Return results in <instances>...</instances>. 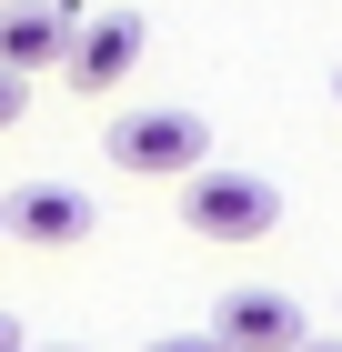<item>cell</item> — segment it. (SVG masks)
I'll list each match as a JSON object with an SVG mask.
<instances>
[{"label":"cell","instance_id":"9","mask_svg":"<svg viewBox=\"0 0 342 352\" xmlns=\"http://www.w3.org/2000/svg\"><path fill=\"white\" fill-rule=\"evenodd\" d=\"M0 352H30V342H21V322H10V312H0Z\"/></svg>","mask_w":342,"mask_h":352},{"label":"cell","instance_id":"11","mask_svg":"<svg viewBox=\"0 0 342 352\" xmlns=\"http://www.w3.org/2000/svg\"><path fill=\"white\" fill-rule=\"evenodd\" d=\"M41 352H81V342H41Z\"/></svg>","mask_w":342,"mask_h":352},{"label":"cell","instance_id":"5","mask_svg":"<svg viewBox=\"0 0 342 352\" xmlns=\"http://www.w3.org/2000/svg\"><path fill=\"white\" fill-rule=\"evenodd\" d=\"M71 30H81V0H0V71H10V81L61 71Z\"/></svg>","mask_w":342,"mask_h":352},{"label":"cell","instance_id":"7","mask_svg":"<svg viewBox=\"0 0 342 352\" xmlns=\"http://www.w3.org/2000/svg\"><path fill=\"white\" fill-rule=\"evenodd\" d=\"M21 111H30V81H10V71H0V131H21Z\"/></svg>","mask_w":342,"mask_h":352},{"label":"cell","instance_id":"10","mask_svg":"<svg viewBox=\"0 0 342 352\" xmlns=\"http://www.w3.org/2000/svg\"><path fill=\"white\" fill-rule=\"evenodd\" d=\"M302 352H342V332H312V342H302Z\"/></svg>","mask_w":342,"mask_h":352},{"label":"cell","instance_id":"1","mask_svg":"<svg viewBox=\"0 0 342 352\" xmlns=\"http://www.w3.org/2000/svg\"><path fill=\"white\" fill-rule=\"evenodd\" d=\"M101 151L131 171V182H191V171L211 162V121L202 111H121L101 131Z\"/></svg>","mask_w":342,"mask_h":352},{"label":"cell","instance_id":"6","mask_svg":"<svg viewBox=\"0 0 342 352\" xmlns=\"http://www.w3.org/2000/svg\"><path fill=\"white\" fill-rule=\"evenodd\" d=\"M0 232L61 252V242H81V232H101V212H91V191H71V182H21L10 201H0Z\"/></svg>","mask_w":342,"mask_h":352},{"label":"cell","instance_id":"12","mask_svg":"<svg viewBox=\"0 0 342 352\" xmlns=\"http://www.w3.org/2000/svg\"><path fill=\"white\" fill-rule=\"evenodd\" d=\"M332 101H342V71H332Z\"/></svg>","mask_w":342,"mask_h":352},{"label":"cell","instance_id":"3","mask_svg":"<svg viewBox=\"0 0 342 352\" xmlns=\"http://www.w3.org/2000/svg\"><path fill=\"white\" fill-rule=\"evenodd\" d=\"M141 51H151V21L141 10H101V21L71 30V51H61V81L81 91V101H101V91H121L141 71Z\"/></svg>","mask_w":342,"mask_h":352},{"label":"cell","instance_id":"4","mask_svg":"<svg viewBox=\"0 0 342 352\" xmlns=\"http://www.w3.org/2000/svg\"><path fill=\"white\" fill-rule=\"evenodd\" d=\"M211 342H222V352H302L312 322H302L292 292H222V302H211Z\"/></svg>","mask_w":342,"mask_h":352},{"label":"cell","instance_id":"8","mask_svg":"<svg viewBox=\"0 0 342 352\" xmlns=\"http://www.w3.org/2000/svg\"><path fill=\"white\" fill-rule=\"evenodd\" d=\"M141 352H222L211 332H161V342H141Z\"/></svg>","mask_w":342,"mask_h":352},{"label":"cell","instance_id":"2","mask_svg":"<svg viewBox=\"0 0 342 352\" xmlns=\"http://www.w3.org/2000/svg\"><path fill=\"white\" fill-rule=\"evenodd\" d=\"M272 221H282V191H272L262 171L202 162V171L182 182V232H202V242H262Z\"/></svg>","mask_w":342,"mask_h":352}]
</instances>
